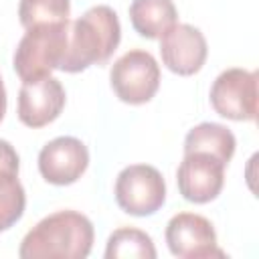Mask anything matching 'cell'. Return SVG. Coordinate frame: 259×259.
<instances>
[{
  "instance_id": "9a60e30c",
  "label": "cell",
  "mask_w": 259,
  "mask_h": 259,
  "mask_svg": "<svg viewBox=\"0 0 259 259\" xmlns=\"http://www.w3.org/2000/svg\"><path fill=\"white\" fill-rule=\"evenodd\" d=\"M69 14V0H20L18 4V18L24 28L45 24H67Z\"/></svg>"
},
{
  "instance_id": "e0dca14e",
  "label": "cell",
  "mask_w": 259,
  "mask_h": 259,
  "mask_svg": "<svg viewBox=\"0 0 259 259\" xmlns=\"http://www.w3.org/2000/svg\"><path fill=\"white\" fill-rule=\"evenodd\" d=\"M20 160L10 142L0 140V174H18Z\"/></svg>"
},
{
  "instance_id": "277c9868",
  "label": "cell",
  "mask_w": 259,
  "mask_h": 259,
  "mask_svg": "<svg viewBox=\"0 0 259 259\" xmlns=\"http://www.w3.org/2000/svg\"><path fill=\"white\" fill-rule=\"evenodd\" d=\"M115 202L132 217H150L166 202V182L148 164L125 166L115 178Z\"/></svg>"
},
{
  "instance_id": "7c38bea8",
  "label": "cell",
  "mask_w": 259,
  "mask_h": 259,
  "mask_svg": "<svg viewBox=\"0 0 259 259\" xmlns=\"http://www.w3.org/2000/svg\"><path fill=\"white\" fill-rule=\"evenodd\" d=\"M178 10L172 0H132L130 20L134 30L144 38H160L176 24Z\"/></svg>"
},
{
  "instance_id": "8fae6325",
  "label": "cell",
  "mask_w": 259,
  "mask_h": 259,
  "mask_svg": "<svg viewBox=\"0 0 259 259\" xmlns=\"http://www.w3.org/2000/svg\"><path fill=\"white\" fill-rule=\"evenodd\" d=\"M65 101L67 95L61 81L51 75L22 83L18 91V119L32 130L45 127L61 115Z\"/></svg>"
},
{
  "instance_id": "3957f363",
  "label": "cell",
  "mask_w": 259,
  "mask_h": 259,
  "mask_svg": "<svg viewBox=\"0 0 259 259\" xmlns=\"http://www.w3.org/2000/svg\"><path fill=\"white\" fill-rule=\"evenodd\" d=\"M69 26L71 22L26 28L12 59L14 71L22 83L49 77L59 69L69 42Z\"/></svg>"
},
{
  "instance_id": "5b68a950",
  "label": "cell",
  "mask_w": 259,
  "mask_h": 259,
  "mask_svg": "<svg viewBox=\"0 0 259 259\" xmlns=\"http://www.w3.org/2000/svg\"><path fill=\"white\" fill-rule=\"evenodd\" d=\"M109 83L119 101L130 105L148 103L160 87V65L148 51L132 49L111 65Z\"/></svg>"
},
{
  "instance_id": "ba28073f",
  "label": "cell",
  "mask_w": 259,
  "mask_h": 259,
  "mask_svg": "<svg viewBox=\"0 0 259 259\" xmlns=\"http://www.w3.org/2000/svg\"><path fill=\"white\" fill-rule=\"evenodd\" d=\"M225 166L227 164L206 152L184 154L176 172L178 192L184 200L194 204H206L214 200L225 184Z\"/></svg>"
},
{
  "instance_id": "ac0fdd59",
  "label": "cell",
  "mask_w": 259,
  "mask_h": 259,
  "mask_svg": "<svg viewBox=\"0 0 259 259\" xmlns=\"http://www.w3.org/2000/svg\"><path fill=\"white\" fill-rule=\"evenodd\" d=\"M6 89H4V83H2V77H0V121L4 119V113H6Z\"/></svg>"
},
{
  "instance_id": "6da1fadb",
  "label": "cell",
  "mask_w": 259,
  "mask_h": 259,
  "mask_svg": "<svg viewBox=\"0 0 259 259\" xmlns=\"http://www.w3.org/2000/svg\"><path fill=\"white\" fill-rule=\"evenodd\" d=\"M93 225L77 210H57L38 221L22 239L20 259H85L93 247Z\"/></svg>"
},
{
  "instance_id": "5bb4252c",
  "label": "cell",
  "mask_w": 259,
  "mask_h": 259,
  "mask_svg": "<svg viewBox=\"0 0 259 259\" xmlns=\"http://www.w3.org/2000/svg\"><path fill=\"white\" fill-rule=\"evenodd\" d=\"M105 259H156V247L148 233L121 227L109 235Z\"/></svg>"
},
{
  "instance_id": "52a82bcc",
  "label": "cell",
  "mask_w": 259,
  "mask_h": 259,
  "mask_svg": "<svg viewBox=\"0 0 259 259\" xmlns=\"http://www.w3.org/2000/svg\"><path fill=\"white\" fill-rule=\"evenodd\" d=\"M166 243L170 253L180 259L225 257V251L219 249L212 223L196 212L174 214L166 225Z\"/></svg>"
},
{
  "instance_id": "7a4b0ae2",
  "label": "cell",
  "mask_w": 259,
  "mask_h": 259,
  "mask_svg": "<svg viewBox=\"0 0 259 259\" xmlns=\"http://www.w3.org/2000/svg\"><path fill=\"white\" fill-rule=\"evenodd\" d=\"M121 40L119 18L113 8L99 4L79 16L69 28V42L59 65L65 73H79L91 65H103Z\"/></svg>"
},
{
  "instance_id": "8992f818",
  "label": "cell",
  "mask_w": 259,
  "mask_h": 259,
  "mask_svg": "<svg viewBox=\"0 0 259 259\" xmlns=\"http://www.w3.org/2000/svg\"><path fill=\"white\" fill-rule=\"evenodd\" d=\"M212 109L233 121H253L257 117V73L239 67L223 71L210 87Z\"/></svg>"
},
{
  "instance_id": "4fadbf2b",
  "label": "cell",
  "mask_w": 259,
  "mask_h": 259,
  "mask_svg": "<svg viewBox=\"0 0 259 259\" xmlns=\"http://www.w3.org/2000/svg\"><path fill=\"white\" fill-rule=\"evenodd\" d=\"M237 140L233 132L221 123L204 121L194 125L186 138H184V154L190 152H206L214 158H219L223 164H229L235 154Z\"/></svg>"
},
{
  "instance_id": "9c48e42d",
  "label": "cell",
  "mask_w": 259,
  "mask_h": 259,
  "mask_svg": "<svg viewBox=\"0 0 259 259\" xmlns=\"http://www.w3.org/2000/svg\"><path fill=\"white\" fill-rule=\"evenodd\" d=\"M87 166L89 150L73 136L55 138L38 152V172L49 184L55 186H69L77 182Z\"/></svg>"
},
{
  "instance_id": "30bf717a",
  "label": "cell",
  "mask_w": 259,
  "mask_h": 259,
  "mask_svg": "<svg viewBox=\"0 0 259 259\" xmlns=\"http://www.w3.org/2000/svg\"><path fill=\"white\" fill-rule=\"evenodd\" d=\"M160 55L166 69L188 77L202 69L208 47L204 34L192 24H174L160 36Z\"/></svg>"
},
{
  "instance_id": "2e32d148",
  "label": "cell",
  "mask_w": 259,
  "mask_h": 259,
  "mask_svg": "<svg viewBox=\"0 0 259 259\" xmlns=\"http://www.w3.org/2000/svg\"><path fill=\"white\" fill-rule=\"evenodd\" d=\"M24 206L26 194L18 174H0V233L22 219Z\"/></svg>"
}]
</instances>
